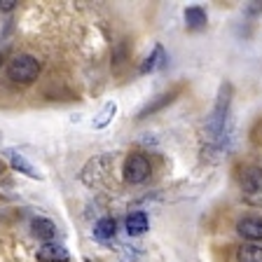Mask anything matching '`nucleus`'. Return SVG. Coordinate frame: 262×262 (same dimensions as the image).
Wrapping results in <instances>:
<instances>
[{
    "label": "nucleus",
    "mask_w": 262,
    "mask_h": 262,
    "mask_svg": "<svg viewBox=\"0 0 262 262\" xmlns=\"http://www.w3.org/2000/svg\"><path fill=\"white\" fill-rule=\"evenodd\" d=\"M180 92H183V87H171V89H166V92H162L159 94V96H155L152 101H150V103L145 105V108L141 110V113H138V117L136 120H145V117H152V115H157L159 110H164L166 108V105H171L176 101V98L180 96Z\"/></svg>",
    "instance_id": "20e7f679"
},
{
    "label": "nucleus",
    "mask_w": 262,
    "mask_h": 262,
    "mask_svg": "<svg viewBox=\"0 0 262 262\" xmlns=\"http://www.w3.org/2000/svg\"><path fill=\"white\" fill-rule=\"evenodd\" d=\"M31 227H33V234L38 236V239L47 241V244H52V239L56 236V225L47 218H35Z\"/></svg>",
    "instance_id": "4468645a"
},
{
    "label": "nucleus",
    "mask_w": 262,
    "mask_h": 262,
    "mask_svg": "<svg viewBox=\"0 0 262 262\" xmlns=\"http://www.w3.org/2000/svg\"><path fill=\"white\" fill-rule=\"evenodd\" d=\"M147 213L145 211H136L131 213L129 218H126V232H129V236H141L147 232Z\"/></svg>",
    "instance_id": "ddd939ff"
},
{
    "label": "nucleus",
    "mask_w": 262,
    "mask_h": 262,
    "mask_svg": "<svg viewBox=\"0 0 262 262\" xmlns=\"http://www.w3.org/2000/svg\"><path fill=\"white\" fill-rule=\"evenodd\" d=\"M3 155L7 157V162H10V166H12L14 171H19V173L28 176V178H33V180H40V178H42V176H40V171L35 169V166H33V164L26 159V155L19 152L16 147H7Z\"/></svg>",
    "instance_id": "423d86ee"
},
{
    "label": "nucleus",
    "mask_w": 262,
    "mask_h": 262,
    "mask_svg": "<svg viewBox=\"0 0 262 262\" xmlns=\"http://www.w3.org/2000/svg\"><path fill=\"white\" fill-rule=\"evenodd\" d=\"M241 192L248 196L262 194V171L257 166H248L241 173Z\"/></svg>",
    "instance_id": "6e6552de"
},
{
    "label": "nucleus",
    "mask_w": 262,
    "mask_h": 262,
    "mask_svg": "<svg viewBox=\"0 0 262 262\" xmlns=\"http://www.w3.org/2000/svg\"><path fill=\"white\" fill-rule=\"evenodd\" d=\"M129 56H131L129 47H126V42H122V45H120V49L115 52V63H117V66L126 63V61H129Z\"/></svg>",
    "instance_id": "f3484780"
},
{
    "label": "nucleus",
    "mask_w": 262,
    "mask_h": 262,
    "mask_svg": "<svg viewBox=\"0 0 262 262\" xmlns=\"http://www.w3.org/2000/svg\"><path fill=\"white\" fill-rule=\"evenodd\" d=\"M84 262H92V260H89V257H84Z\"/></svg>",
    "instance_id": "aec40b11"
},
{
    "label": "nucleus",
    "mask_w": 262,
    "mask_h": 262,
    "mask_svg": "<svg viewBox=\"0 0 262 262\" xmlns=\"http://www.w3.org/2000/svg\"><path fill=\"white\" fill-rule=\"evenodd\" d=\"M236 262H262V246L244 244L236 248Z\"/></svg>",
    "instance_id": "dca6fc26"
},
{
    "label": "nucleus",
    "mask_w": 262,
    "mask_h": 262,
    "mask_svg": "<svg viewBox=\"0 0 262 262\" xmlns=\"http://www.w3.org/2000/svg\"><path fill=\"white\" fill-rule=\"evenodd\" d=\"M16 5V3H14V0H0V7H3V10H12V7H14Z\"/></svg>",
    "instance_id": "a211bd4d"
},
{
    "label": "nucleus",
    "mask_w": 262,
    "mask_h": 262,
    "mask_svg": "<svg viewBox=\"0 0 262 262\" xmlns=\"http://www.w3.org/2000/svg\"><path fill=\"white\" fill-rule=\"evenodd\" d=\"M122 173H124L126 183L141 185V183H145V180L150 178V173H152V164H150V159L143 152H131V155H126V159H124Z\"/></svg>",
    "instance_id": "7ed1b4c3"
},
{
    "label": "nucleus",
    "mask_w": 262,
    "mask_h": 262,
    "mask_svg": "<svg viewBox=\"0 0 262 262\" xmlns=\"http://www.w3.org/2000/svg\"><path fill=\"white\" fill-rule=\"evenodd\" d=\"M71 253L61 244H42L38 248V262H68Z\"/></svg>",
    "instance_id": "9d476101"
},
{
    "label": "nucleus",
    "mask_w": 262,
    "mask_h": 262,
    "mask_svg": "<svg viewBox=\"0 0 262 262\" xmlns=\"http://www.w3.org/2000/svg\"><path fill=\"white\" fill-rule=\"evenodd\" d=\"M229 105H232V87H229V84H223L218 92V98H215V105H213L211 115H208V122H206L208 141H211L215 147H223V143H225Z\"/></svg>",
    "instance_id": "f257e3e1"
},
{
    "label": "nucleus",
    "mask_w": 262,
    "mask_h": 262,
    "mask_svg": "<svg viewBox=\"0 0 262 262\" xmlns=\"http://www.w3.org/2000/svg\"><path fill=\"white\" fill-rule=\"evenodd\" d=\"M40 71H42L40 61L31 54H16L7 63V77L12 82H16V84H31V82H35Z\"/></svg>",
    "instance_id": "f03ea898"
},
{
    "label": "nucleus",
    "mask_w": 262,
    "mask_h": 262,
    "mask_svg": "<svg viewBox=\"0 0 262 262\" xmlns=\"http://www.w3.org/2000/svg\"><path fill=\"white\" fill-rule=\"evenodd\" d=\"M185 24L190 31H204L208 24V14L202 5H192L185 10Z\"/></svg>",
    "instance_id": "f8f14e48"
},
{
    "label": "nucleus",
    "mask_w": 262,
    "mask_h": 262,
    "mask_svg": "<svg viewBox=\"0 0 262 262\" xmlns=\"http://www.w3.org/2000/svg\"><path fill=\"white\" fill-rule=\"evenodd\" d=\"M236 232L239 236H244L246 241H262V218L260 215H244V218L236 223Z\"/></svg>",
    "instance_id": "0eeeda50"
},
{
    "label": "nucleus",
    "mask_w": 262,
    "mask_h": 262,
    "mask_svg": "<svg viewBox=\"0 0 262 262\" xmlns=\"http://www.w3.org/2000/svg\"><path fill=\"white\" fill-rule=\"evenodd\" d=\"M3 171H5V166H3V162H0V176H3Z\"/></svg>",
    "instance_id": "6ab92c4d"
},
{
    "label": "nucleus",
    "mask_w": 262,
    "mask_h": 262,
    "mask_svg": "<svg viewBox=\"0 0 262 262\" xmlns=\"http://www.w3.org/2000/svg\"><path fill=\"white\" fill-rule=\"evenodd\" d=\"M115 234H117V223H115V218H101L96 225H94V239L98 241V244H110V241L115 239Z\"/></svg>",
    "instance_id": "9b49d317"
},
{
    "label": "nucleus",
    "mask_w": 262,
    "mask_h": 262,
    "mask_svg": "<svg viewBox=\"0 0 262 262\" xmlns=\"http://www.w3.org/2000/svg\"><path fill=\"white\" fill-rule=\"evenodd\" d=\"M166 66H169V54H166V49H164L162 45H155L152 54L143 61L138 71H141V75H147V73H155V71H164Z\"/></svg>",
    "instance_id": "1a4fd4ad"
},
{
    "label": "nucleus",
    "mask_w": 262,
    "mask_h": 262,
    "mask_svg": "<svg viewBox=\"0 0 262 262\" xmlns=\"http://www.w3.org/2000/svg\"><path fill=\"white\" fill-rule=\"evenodd\" d=\"M108 166H110V159L105 157V155L89 159L87 166L82 169V183H84V185H89V187L98 185V183H101V178L108 173Z\"/></svg>",
    "instance_id": "39448f33"
},
{
    "label": "nucleus",
    "mask_w": 262,
    "mask_h": 262,
    "mask_svg": "<svg viewBox=\"0 0 262 262\" xmlns=\"http://www.w3.org/2000/svg\"><path fill=\"white\" fill-rule=\"evenodd\" d=\"M115 115H117V103H115V101H108L103 108L98 110L96 117H94L92 126H94V129H105V126L115 120Z\"/></svg>",
    "instance_id": "2eb2a0df"
}]
</instances>
